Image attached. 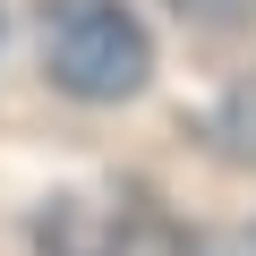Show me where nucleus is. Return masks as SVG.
<instances>
[{
	"label": "nucleus",
	"mask_w": 256,
	"mask_h": 256,
	"mask_svg": "<svg viewBox=\"0 0 256 256\" xmlns=\"http://www.w3.org/2000/svg\"><path fill=\"white\" fill-rule=\"evenodd\" d=\"M34 52H43V77L68 102H128L154 77V34L128 0H43Z\"/></svg>",
	"instance_id": "obj_1"
},
{
	"label": "nucleus",
	"mask_w": 256,
	"mask_h": 256,
	"mask_svg": "<svg viewBox=\"0 0 256 256\" xmlns=\"http://www.w3.org/2000/svg\"><path fill=\"white\" fill-rule=\"evenodd\" d=\"M34 256H188V230H180L146 188L52 196V205L34 214Z\"/></svg>",
	"instance_id": "obj_2"
},
{
	"label": "nucleus",
	"mask_w": 256,
	"mask_h": 256,
	"mask_svg": "<svg viewBox=\"0 0 256 256\" xmlns=\"http://www.w3.org/2000/svg\"><path fill=\"white\" fill-rule=\"evenodd\" d=\"M205 137H214V154H230V162H256V77H248V86H230V94L214 102Z\"/></svg>",
	"instance_id": "obj_3"
},
{
	"label": "nucleus",
	"mask_w": 256,
	"mask_h": 256,
	"mask_svg": "<svg viewBox=\"0 0 256 256\" xmlns=\"http://www.w3.org/2000/svg\"><path fill=\"white\" fill-rule=\"evenodd\" d=\"M180 9H196V18H239V0H180Z\"/></svg>",
	"instance_id": "obj_4"
}]
</instances>
